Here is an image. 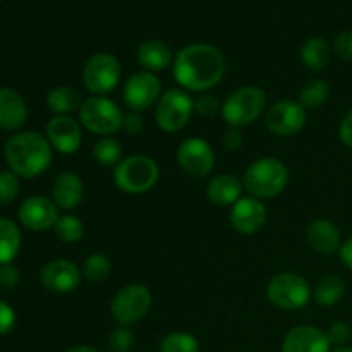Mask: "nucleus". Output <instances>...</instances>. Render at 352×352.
I'll list each match as a JSON object with an SVG mask.
<instances>
[{"mask_svg":"<svg viewBox=\"0 0 352 352\" xmlns=\"http://www.w3.org/2000/svg\"><path fill=\"white\" fill-rule=\"evenodd\" d=\"M226 74V57L208 43L188 45L174 60V78L188 91L205 93L219 85Z\"/></svg>","mask_w":352,"mask_h":352,"instance_id":"nucleus-1","label":"nucleus"},{"mask_svg":"<svg viewBox=\"0 0 352 352\" xmlns=\"http://www.w3.org/2000/svg\"><path fill=\"white\" fill-rule=\"evenodd\" d=\"M3 157L9 168L19 177L33 179L43 174L52 164V144L47 136L34 131H23L7 140Z\"/></svg>","mask_w":352,"mask_h":352,"instance_id":"nucleus-2","label":"nucleus"},{"mask_svg":"<svg viewBox=\"0 0 352 352\" xmlns=\"http://www.w3.org/2000/svg\"><path fill=\"white\" fill-rule=\"evenodd\" d=\"M287 184V165L275 157L258 158L244 172L243 186L253 198L272 199L280 195Z\"/></svg>","mask_w":352,"mask_h":352,"instance_id":"nucleus-3","label":"nucleus"},{"mask_svg":"<svg viewBox=\"0 0 352 352\" xmlns=\"http://www.w3.org/2000/svg\"><path fill=\"white\" fill-rule=\"evenodd\" d=\"M158 165L146 155H133L116 165L113 182L127 195H144L158 182Z\"/></svg>","mask_w":352,"mask_h":352,"instance_id":"nucleus-4","label":"nucleus"},{"mask_svg":"<svg viewBox=\"0 0 352 352\" xmlns=\"http://www.w3.org/2000/svg\"><path fill=\"white\" fill-rule=\"evenodd\" d=\"M267 107V95L258 86H243L227 96L222 105V117L229 127H243L253 124Z\"/></svg>","mask_w":352,"mask_h":352,"instance_id":"nucleus-5","label":"nucleus"},{"mask_svg":"<svg viewBox=\"0 0 352 352\" xmlns=\"http://www.w3.org/2000/svg\"><path fill=\"white\" fill-rule=\"evenodd\" d=\"M124 113L113 100L107 96H89L79 109V120L89 133L109 136L122 129Z\"/></svg>","mask_w":352,"mask_h":352,"instance_id":"nucleus-6","label":"nucleus"},{"mask_svg":"<svg viewBox=\"0 0 352 352\" xmlns=\"http://www.w3.org/2000/svg\"><path fill=\"white\" fill-rule=\"evenodd\" d=\"M267 298L274 306L287 311L305 308L311 299V287L299 274L284 272L270 278L267 285Z\"/></svg>","mask_w":352,"mask_h":352,"instance_id":"nucleus-7","label":"nucleus"},{"mask_svg":"<svg viewBox=\"0 0 352 352\" xmlns=\"http://www.w3.org/2000/svg\"><path fill=\"white\" fill-rule=\"evenodd\" d=\"M151 302H153L151 292L143 284H129L113 296L110 302V313L119 325L129 327L148 315Z\"/></svg>","mask_w":352,"mask_h":352,"instance_id":"nucleus-8","label":"nucleus"},{"mask_svg":"<svg viewBox=\"0 0 352 352\" xmlns=\"http://www.w3.org/2000/svg\"><path fill=\"white\" fill-rule=\"evenodd\" d=\"M195 112V100L184 89H168L157 102L155 120L165 133H177L191 119Z\"/></svg>","mask_w":352,"mask_h":352,"instance_id":"nucleus-9","label":"nucleus"},{"mask_svg":"<svg viewBox=\"0 0 352 352\" xmlns=\"http://www.w3.org/2000/svg\"><path fill=\"white\" fill-rule=\"evenodd\" d=\"M122 67L112 54H95L86 60L82 69V82L91 95L103 96L112 91L120 81Z\"/></svg>","mask_w":352,"mask_h":352,"instance_id":"nucleus-10","label":"nucleus"},{"mask_svg":"<svg viewBox=\"0 0 352 352\" xmlns=\"http://www.w3.org/2000/svg\"><path fill=\"white\" fill-rule=\"evenodd\" d=\"M177 164L189 177H206L215 167V151L201 138H188L177 150Z\"/></svg>","mask_w":352,"mask_h":352,"instance_id":"nucleus-11","label":"nucleus"},{"mask_svg":"<svg viewBox=\"0 0 352 352\" xmlns=\"http://www.w3.org/2000/svg\"><path fill=\"white\" fill-rule=\"evenodd\" d=\"M265 124L275 136H294L305 127L306 109L296 100H280L267 110Z\"/></svg>","mask_w":352,"mask_h":352,"instance_id":"nucleus-12","label":"nucleus"},{"mask_svg":"<svg viewBox=\"0 0 352 352\" xmlns=\"http://www.w3.org/2000/svg\"><path fill=\"white\" fill-rule=\"evenodd\" d=\"M162 86L153 72L141 71L131 76L122 89V98L127 109L134 112H144L160 100Z\"/></svg>","mask_w":352,"mask_h":352,"instance_id":"nucleus-13","label":"nucleus"},{"mask_svg":"<svg viewBox=\"0 0 352 352\" xmlns=\"http://www.w3.org/2000/svg\"><path fill=\"white\" fill-rule=\"evenodd\" d=\"M19 222L33 232L54 229L58 220V206L47 196H30L17 210Z\"/></svg>","mask_w":352,"mask_h":352,"instance_id":"nucleus-14","label":"nucleus"},{"mask_svg":"<svg viewBox=\"0 0 352 352\" xmlns=\"http://www.w3.org/2000/svg\"><path fill=\"white\" fill-rule=\"evenodd\" d=\"M81 277L82 274L78 265L64 258L48 261L40 272L41 285L55 294H67V292L76 291L79 287Z\"/></svg>","mask_w":352,"mask_h":352,"instance_id":"nucleus-15","label":"nucleus"},{"mask_svg":"<svg viewBox=\"0 0 352 352\" xmlns=\"http://www.w3.org/2000/svg\"><path fill=\"white\" fill-rule=\"evenodd\" d=\"M267 217L268 212L263 201L253 198V196H248V198H241L239 201L234 203L230 208V226L243 236H253L263 229Z\"/></svg>","mask_w":352,"mask_h":352,"instance_id":"nucleus-16","label":"nucleus"},{"mask_svg":"<svg viewBox=\"0 0 352 352\" xmlns=\"http://www.w3.org/2000/svg\"><path fill=\"white\" fill-rule=\"evenodd\" d=\"M47 140L58 153L72 155L81 148V126L71 116H55L47 126Z\"/></svg>","mask_w":352,"mask_h":352,"instance_id":"nucleus-17","label":"nucleus"},{"mask_svg":"<svg viewBox=\"0 0 352 352\" xmlns=\"http://www.w3.org/2000/svg\"><path fill=\"white\" fill-rule=\"evenodd\" d=\"M327 332L311 325H299L289 330L282 340V352H330Z\"/></svg>","mask_w":352,"mask_h":352,"instance_id":"nucleus-18","label":"nucleus"},{"mask_svg":"<svg viewBox=\"0 0 352 352\" xmlns=\"http://www.w3.org/2000/svg\"><path fill=\"white\" fill-rule=\"evenodd\" d=\"M28 105L14 88H0V129L17 131L26 124Z\"/></svg>","mask_w":352,"mask_h":352,"instance_id":"nucleus-19","label":"nucleus"},{"mask_svg":"<svg viewBox=\"0 0 352 352\" xmlns=\"http://www.w3.org/2000/svg\"><path fill=\"white\" fill-rule=\"evenodd\" d=\"M85 184L76 172H62L52 186V199L60 210H74L81 205Z\"/></svg>","mask_w":352,"mask_h":352,"instance_id":"nucleus-20","label":"nucleus"},{"mask_svg":"<svg viewBox=\"0 0 352 352\" xmlns=\"http://www.w3.org/2000/svg\"><path fill=\"white\" fill-rule=\"evenodd\" d=\"M308 243L320 254H333L340 250V232L329 219H318L309 223Z\"/></svg>","mask_w":352,"mask_h":352,"instance_id":"nucleus-21","label":"nucleus"},{"mask_svg":"<svg viewBox=\"0 0 352 352\" xmlns=\"http://www.w3.org/2000/svg\"><path fill=\"white\" fill-rule=\"evenodd\" d=\"M243 188V182L236 175L219 174L206 186V196L213 205L232 206L241 199Z\"/></svg>","mask_w":352,"mask_h":352,"instance_id":"nucleus-22","label":"nucleus"},{"mask_svg":"<svg viewBox=\"0 0 352 352\" xmlns=\"http://www.w3.org/2000/svg\"><path fill=\"white\" fill-rule=\"evenodd\" d=\"M138 62L148 72H160L170 67L174 55L167 43L160 40H146L138 48Z\"/></svg>","mask_w":352,"mask_h":352,"instance_id":"nucleus-23","label":"nucleus"},{"mask_svg":"<svg viewBox=\"0 0 352 352\" xmlns=\"http://www.w3.org/2000/svg\"><path fill=\"white\" fill-rule=\"evenodd\" d=\"M82 102L81 93L72 86H57L47 95V107L55 116H71L76 110L79 112Z\"/></svg>","mask_w":352,"mask_h":352,"instance_id":"nucleus-24","label":"nucleus"},{"mask_svg":"<svg viewBox=\"0 0 352 352\" xmlns=\"http://www.w3.org/2000/svg\"><path fill=\"white\" fill-rule=\"evenodd\" d=\"M332 58V47L322 36H311L302 43L301 60L309 71H323Z\"/></svg>","mask_w":352,"mask_h":352,"instance_id":"nucleus-25","label":"nucleus"},{"mask_svg":"<svg viewBox=\"0 0 352 352\" xmlns=\"http://www.w3.org/2000/svg\"><path fill=\"white\" fill-rule=\"evenodd\" d=\"M346 294V282L339 275H325L323 278H320V282L316 284L315 292V302L323 308H330V306H336L340 299Z\"/></svg>","mask_w":352,"mask_h":352,"instance_id":"nucleus-26","label":"nucleus"},{"mask_svg":"<svg viewBox=\"0 0 352 352\" xmlns=\"http://www.w3.org/2000/svg\"><path fill=\"white\" fill-rule=\"evenodd\" d=\"M21 248V232L16 222L0 219V267L12 263Z\"/></svg>","mask_w":352,"mask_h":352,"instance_id":"nucleus-27","label":"nucleus"},{"mask_svg":"<svg viewBox=\"0 0 352 352\" xmlns=\"http://www.w3.org/2000/svg\"><path fill=\"white\" fill-rule=\"evenodd\" d=\"M330 96V86L323 79H309L299 93V103L306 110H316L327 103Z\"/></svg>","mask_w":352,"mask_h":352,"instance_id":"nucleus-28","label":"nucleus"},{"mask_svg":"<svg viewBox=\"0 0 352 352\" xmlns=\"http://www.w3.org/2000/svg\"><path fill=\"white\" fill-rule=\"evenodd\" d=\"M93 158L102 167H112V165L119 164L122 158V146L113 138L103 136L93 146Z\"/></svg>","mask_w":352,"mask_h":352,"instance_id":"nucleus-29","label":"nucleus"},{"mask_svg":"<svg viewBox=\"0 0 352 352\" xmlns=\"http://www.w3.org/2000/svg\"><path fill=\"white\" fill-rule=\"evenodd\" d=\"M54 232L58 241L62 243H78L85 236V226L76 215H62L58 217L57 223L54 227Z\"/></svg>","mask_w":352,"mask_h":352,"instance_id":"nucleus-30","label":"nucleus"},{"mask_svg":"<svg viewBox=\"0 0 352 352\" xmlns=\"http://www.w3.org/2000/svg\"><path fill=\"white\" fill-rule=\"evenodd\" d=\"M110 270H112V265H110L109 256L102 253L89 254L88 258L82 263V277L89 282H102L109 277Z\"/></svg>","mask_w":352,"mask_h":352,"instance_id":"nucleus-31","label":"nucleus"},{"mask_svg":"<svg viewBox=\"0 0 352 352\" xmlns=\"http://www.w3.org/2000/svg\"><path fill=\"white\" fill-rule=\"evenodd\" d=\"M160 352H199V342L188 332H172L162 339Z\"/></svg>","mask_w":352,"mask_h":352,"instance_id":"nucleus-32","label":"nucleus"},{"mask_svg":"<svg viewBox=\"0 0 352 352\" xmlns=\"http://www.w3.org/2000/svg\"><path fill=\"white\" fill-rule=\"evenodd\" d=\"M21 189L19 175L12 170L0 172V206L10 205L17 198Z\"/></svg>","mask_w":352,"mask_h":352,"instance_id":"nucleus-33","label":"nucleus"},{"mask_svg":"<svg viewBox=\"0 0 352 352\" xmlns=\"http://www.w3.org/2000/svg\"><path fill=\"white\" fill-rule=\"evenodd\" d=\"M109 347L112 352H131L134 347V333L129 327L119 325L109 336Z\"/></svg>","mask_w":352,"mask_h":352,"instance_id":"nucleus-34","label":"nucleus"},{"mask_svg":"<svg viewBox=\"0 0 352 352\" xmlns=\"http://www.w3.org/2000/svg\"><path fill=\"white\" fill-rule=\"evenodd\" d=\"M219 110H222V105L215 95L203 93L198 98H195V112H198L201 117H213L219 113Z\"/></svg>","mask_w":352,"mask_h":352,"instance_id":"nucleus-35","label":"nucleus"},{"mask_svg":"<svg viewBox=\"0 0 352 352\" xmlns=\"http://www.w3.org/2000/svg\"><path fill=\"white\" fill-rule=\"evenodd\" d=\"M327 337H329L332 346H347V342H349L352 337L351 325L346 322H333L329 327V330H327Z\"/></svg>","mask_w":352,"mask_h":352,"instance_id":"nucleus-36","label":"nucleus"},{"mask_svg":"<svg viewBox=\"0 0 352 352\" xmlns=\"http://www.w3.org/2000/svg\"><path fill=\"white\" fill-rule=\"evenodd\" d=\"M21 282V272L19 268L14 267L12 263L9 265H2L0 267V287L7 289H16Z\"/></svg>","mask_w":352,"mask_h":352,"instance_id":"nucleus-37","label":"nucleus"},{"mask_svg":"<svg viewBox=\"0 0 352 352\" xmlns=\"http://www.w3.org/2000/svg\"><path fill=\"white\" fill-rule=\"evenodd\" d=\"M333 52L344 60H352V30L337 34L333 40Z\"/></svg>","mask_w":352,"mask_h":352,"instance_id":"nucleus-38","label":"nucleus"},{"mask_svg":"<svg viewBox=\"0 0 352 352\" xmlns=\"http://www.w3.org/2000/svg\"><path fill=\"white\" fill-rule=\"evenodd\" d=\"M16 325V311L0 299V336H6Z\"/></svg>","mask_w":352,"mask_h":352,"instance_id":"nucleus-39","label":"nucleus"},{"mask_svg":"<svg viewBox=\"0 0 352 352\" xmlns=\"http://www.w3.org/2000/svg\"><path fill=\"white\" fill-rule=\"evenodd\" d=\"M122 129L126 131L129 136H136V134H140L141 129H143V117H141V113L134 112V110H129L127 113H124Z\"/></svg>","mask_w":352,"mask_h":352,"instance_id":"nucleus-40","label":"nucleus"},{"mask_svg":"<svg viewBox=\"0 0 352 352\" xmlns=\"http://www.w3.org/2000/svg\"><path fill=\"white\" fill-rule=\"evenodd\" d=\"M223 144L230 151L239 150L241 144H243V133H241L239 127H229L226 131V134H223Z\"/></svg>","mask_w":352,"mask_h":352,"instance_id":"nucleus-41","label":"nucleus"},{"mask_svg":"<svg viewBox=\"0 0 352 352\" xmlns=\"http://www.w3.org/2000/svg\"><path fill=\"white\" fill-rule=\"evenodd\" d=\"M339 136L340 141L352 150V109L346 113V117H344L342 122H340Z\"/></svg>","mask_w":352,"mask_h":352,"instance_id":"nucleus-42","label":"nucleus"},{"mask_svg":"<svg viewBox=\"0 0 352 352\" xmlns=\"http://www.w3.org/2000/svg\"><path fill=\"white\" fill-rule=\"evenodd\" d=\"M339 254H340V260H342V263L352 272V236L349 237V239L344 241L342 246H340V250H339Z\"/></svg>","mask_w":352,"mask_h":352,"instance_id":"nucleus-43","label":"nucleus"},{"mask_svg":"<svg viewBox=\"0 0 352 352\" xmlns=\"http://www.w3.org/2000/svg\"><path fill=\"white\" fill-rule=\"evenodd\" d=\"M64 352H98V351L91 346H76V347H71V349H67Z\"/></svg>","mask_w":352,"mask_h":352,"instance_id":"nucleus-44","label":"nucleus"},{"mask_svg":"<svg viewBox=\"0 0 352 352\" xmlns=\"http://www.w3.org/2000/svg\"><path fill=\"white\" fill-rule=\"evenodd\" d=\"M332 352H352V347L351 346H339V347H336Z\"/></svg>","mask_w":352,"mask_h":352,"instance_id":"nucleus-45","label":"nucleus"},{"mask_svg":"<svg viewBox=\"0 0 352 352\" xmlns=\"http://www.w3.org/2000/svg\"><path fill=\"white\" fill-rule=\"evenodd\" d=\"M0 2H2V0H0Z\"/></svg>","mask_w":352,"mask_h":352,"instance_id":"nucleus-46","label":"nucleus"}]
</instances>
